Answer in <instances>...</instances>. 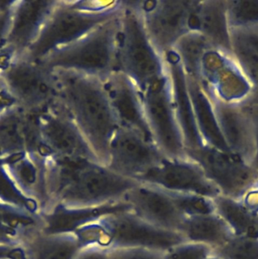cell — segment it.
<instances>
[{
    "instance_id": "obj_5",
    "label": "cell",
    "mask_w": 258,
    "mask_h": 259,
    "mask_svg": "<svg viewBox=\"0 0 258 259\" xmlns=\"http://www.w3.org/2000/svg\"><path fill=\"white\" fill-rule=\"evenodd\" d=\"M117 34V71L127 75L141 92L166 74L165 59L147 35L134 1H122Z\"/></svg>"
},
{
    "instance_id": "obj_9",
    "label": "cell",
    "mask_w": 258,
    "mask_h": 259,
    "mask_svg": "<svg viewBox=\"0 0 258 259\" xmlns=\"http://www.w3.org/2000/svg\"><path fill=\"white\" fill-rule=\"evenodd\" d=\"M36 115L44 157L100 162L78 127L56 101Z\"/></svg>"
},
{
    "instance_id": "obj_27",
    "label": "cell",
    "mask_w": 258,
    "mask_h": 259,
    "mask_svg": "<svg viewBox=\"0 0 258 259\" xmlns=\"http://www.w3.org/2000/svg\"><path fill=\"white\" fill-rule=\"evenodd\" d=\"M212 200L215 213L226 222L234 236L258 239V210L243 200L223 195Z\"/></svg>"
},
{
    "instance_id": "obj_6",
    "label": "cell",
    "mask_w": 258,
    "mask_h": 259,
    "mask_svg": "<svg viewBox=\"0 0 258 259\" xmlns=\"http://www.w3.org/2000/svg\"><path fill=\"white\" fill-rule=\"evenodd\" d=\"M119 16L39 61L51 70L77 72L103 81L117 71Z\"/></svg>"
},
{
    "instance_id": "obj_23",
    "label": "cell",
    "mask_w": 258,
    "mask_h": 259,
    "mask_svg": "<svg viewBox=\"0 0 258 259\" xmlns=\"http://www.w3.org/2000/svg\"><path fill=\"white\" fill-rule=\"evenodd\" d=\"M47 159L35 153L23 152L6 157L3 163L23 192L40 204L42 211L49 204L46 174Z\"/></svg>"
},
{
    "instance_id": "obj_45",
    "label": "cell",
    "mask_w": 258,
    "mask_h": 259,
    "mask_svg": "<svg viewBox=\"0 0 258 259\" xmlns=\"http://www.w3.org/2000/svg\"><path fill=\"white\" fill-rule=\"evenodd\" d=\"M3 163H4V160H3V159L1 157H0V166L3 165Z\"/></svg>"
},
{
    "instance_id": "obj_42",
    "label": "cell",
    "mask_w": 258,
    "mask_h": 259,
    "mask_svg": "<svg viewBox=\"0 0 258 259\" xmlns=\"http://www.w3.org/2000/svg\"><path fill=\"white\" fill-rule=\"evenodd\" d=\"M17 56L15 51L8 45L0 49V74L10 66Z\"/></svg>"
},
{
    "instance_id": "obj_35",
    "label": "cell",
    "mask_w": 258,
    "mask_h": 259,
    "mask_svg": "<svg viewBox=\"0 0 258 259\" xmlns=\"http://www.w3.org/2000/svg\"><path fill=\"white\" fill-rule=\"evenodd\" d=\"M212 253L207 245L185 241L163 251L162 259H206Z\"/></svg>"
},
{
    "instance_id": "obj_39",
    "label": "cell",
    "mask_w": 258,
    "mask_h": 259,
    "mask_svg": "<svg viewBox=\"0 0 258 259\" xmlns=\"http://www.w3.org/2000/svg\"><path fill=\"white\" fill-rule=\"evenodd\" d=\"M0 259H27L24 245L0 243Z\"/></svg>"
},
{
    "instance_id": "obj_22",
    "label": "cell",
    "mask_w": 258,
    "mask_h": 259,
    "mask_svg": "<svg viewBox=\"0 0 258 259\" xmlns=\"http://www.w3.org/2000/svg\"><path fill=\"white\" fill-rule=\"evenodd\" d=\"M189 28L190 31H197L204 36L216 49L232 54L226 0H196Z\"/></svg>"
},
{
    "instance_id": "obj_31",
    "label": "cell",
    "mask_w": 258,
    "mask_h": 259,
    "mask_svg": "<svg viewBox=\"0 0 258 259\" xmlns=\"http://www.w3.org/2000/svg\"><path fill=\"white\" fill-rule=\"evenodd\" d=\"M0 201L33 214L39 215L42 211L40 204L23 192L3 165L0 166Z\"/></svg>"
},
{
    "instance_id": "obj_1",
    "label": "cell",
    "mask_w": 258,
    "mask_h": 259,
    "mask_svg": "<svg viewBox=\"0 0 258 259\" xmlns=\"http://www.w3.org/2000/svg\"><path fill=\"white\" fill-rule=\"evenodd\" d=\"M46 174L47 207L55 203L71 207H92L121 201L140 183L118 175L94 160L48 158Z\"/></svg>"
},
{
    "instance_id": "obj_36",
    "label": "cell",
    "mask_w": 258,
    "mask_h": 259,
    "mask_svg": "<svg viewBox=\"0 0 258 259\" xmlns=\"http://www.w3.org/2000/svg\"><path fill=\"white\" fill-rule=\"evenodd\" d=\"M109 259H162L163 251L144 248H118L108 250Z\"/></svg>"
},
{
    "instance_id": "obj_40",
    "label": "cell",
    "mask_w": 258,
    "mask_h": 259,
    "mask_svg": "<svg viewBox=\"0 0 258 259\" xmlns=\"http://www.w3.org/2000/svg\"><path fill=\"white\" fill-rule=\"evenodd\" d=\"M74 259H109V251L96 245L83 247Z\"/></svg>"
},
{
    "instance_id": "obj_15",
    "label": "cell",
    "mask_w": 258,
    "mask_h": 259,
    "mask_svg": "<svg viewBox=\"0 0 258 259\" xmlns=\"http://www.w3.org/2000/svg\"><path fill=\"white\" fill-rule=\"evenodd\" d=\"M103 83L118 127L133 130L153 142L138 86L119 71L111 74Z\"/></svg>"
},
{
    "instance_id": "obj_18",
    "label": "cell",
    "mask_w": 258,
    "mask_h": 259,
    "mask_svg": "<svg viewBox=\"0 0 258 259\" xmlns=\"http://www.w3.org/2000/svg\"><path fill=\"white\" fill-rule=\"evenodd\" d=\"M23 152L41 155L42 145L36 113L17 106L0 113V157L4 160Z\"/></svg>"
},
{
    "instance_id": "obj_12",
    "label": "cell",
    "mask_w": 258,
    "mask_h": 259,
    "mask_svg": "<svg viewBox=\"0 0 258 259\" xmlns=\"http://www.w3.org/2000/svg\"><path fill=\"white\" fill-rule=\"evenodd\" d=\"M200 84L209 96L239 105L249 99L254 88L232 54L216 48L209 50L202 60Z\"/></svg>"
},
{
    "instance_id": "obj_17",
    "label": "cell",
    "mask_w": 258,
    "mask_h": 259,
    "mask_svg": "<svg viewBox=\"0 0 258 259\" xmlns=\"http://www.w3.org/2000/svg\"><path fill=\"white\" fill-rule=\"evenodd\" d=\"M131 210L125 201H113L92 207H71L55 203L40 213L41 231L46 234H74L79 229L118 212Z\"/></svg>"
},
{
    "instance_id": "obj_19",
    "label": "cell",
    "mask_w": 258,
    "mask_h": 259,
    "mask_svg": "<svg viewBox=\"0 0 258 259\" xmlns=\"http://www.w3.org/2000/svg\"><path fill=\"white\" fill-rule=\"evenodd\" d=\"M57 1H14L7 45L21 56L37 38Z\"/></svg>"
},
{
    "instance_id": "obj_11",
    "label": "cell",
    "mask_w": 258,
    "mask_h": 259,
    "mask_svg": "<svg viewBox=\"0 0 258 259\" xmlns=\"http://www.w3.org/2000/svg\"><path fill=\"white\" fill-rule=\"evenodd\" d=\"M134 4L149 38L163 57L189 32L190 18L196 0L134 1Z\"/></svg>"
},
{
    "instance_id": "obj_20",
    "label": "cell",
    "mask_w": 258,
    "mask_h": 259,
    "mask_svg": "<svg viewBox=\"0 0 258 259\" xmlns=\"http://www.w3.org/2000/svg\"><path fill=\"white\" fill-rule=\"evenodd\" d=\"M209 97L229 151L251 164L255 142L253 124L248 113L239 104H226Z\"/></svg>"
},
{
    "instance_id": "obj_32",
    "label": "cell",
    "mask_w": 258,
    "mask_h": 259,
    "mask_svg": "<svg viewBox=\"0 0 258 259\" xmlns=\"http://www.w3.org/2000/svg\"><path fill=\"white\" fill-rule=\"evenodd\" d=\"M231 30L258 29V0H227Z\"/></svg>"
},
{
    "instance_id": "obj_38",
    "label": "cell",
    "mask_w": 258,
    "mask_h": 259,
    "mask_svg": "<svg viewBox=\"0 0 258 259\" xmlns=\"http://www.w3.org/2000/svg\"><path fill=\"white\" fill-rule=\"evenodd\" d=\"M244 110L248 113L252 124H253V134H254L255 150L253 159H252L251 166L254 168L255 170L258 172V105H251V104H241Z\"/></svg>"
},
{
    "instance_id": "obj_43",
    "label": "cell",
    "mask_w": 258,
    "mask_h": 259,
    "mask_svg": "<svg viewBox=\"0 0 258 259\" xmlns=\"http://www.w3.org/2000/svg\"><path fill=\"white\" fill-rule=\"evenodd\" d=\"M243 104H251V105H258V83L255 84L253 92L249 99Z\"/></svg>"
},
{
    "instance_id": "obj_25",
    "label": "cell",
    "mask_w": 258,
    "mask_h": 259,
    "mask_svg": "<svg viewBox=\"0 0 258 259\" xmlns=\"http://www.w3.org/2000/svg\"><path fill=\"white\" fill-rule=\"evenodd\" d=\"M180 233L186 242L207 245L212 250L226 244L234 235L216 213L185 217Z\"/></svg>"
},
{
    "instance_id": "obj_24",
    "label": "cell",
    "mask_w": 258,
    "mask_h": 259,
    "mask_svg": "<svg viewBox=\"0 0 258 259\" xmlns=\"http://www.w3.org/2000/svg\"><path fill=\"white\" fill-rule=\"evenodd\" d=\"M199 133L205 145L230 152L225 142L212 101L200 83L187 78Z\"/></svg>"
},
{
    "instance_id": "obj_34",
    "label": "cell",
    "mask_w": 258,
    "mask_h": 259,
    "mask_svg": "<svg viewBox=\"0 0 258 259\" xmlns=\"http://www.w3.org/2000/svg\"><path fill=\"white\" fill-rule=\"evenodd\" d=\"M167 192H168L176 207L184 217L215 213V207L212 198L196 194Z\"/></svg>"
},
{
    "instance_id": "obj_30",
    "label": "cell",
    "mask_w": 258,
    "mask_h": 259,
    "mask_svg": "<svg viewBox=\"0 0 258 259\" xmlns=\"http://www.w3.org/2000/svg\"><path fill=\"white\" fill-rule=\"evenodd\" d=\"M0 223L18 231L23 241L29 235L41 230L40 214H33L19 207L0 201Z\"/></svg>"
},
{
    "instance_id": "obj_33",
    "label": "cell",
    "mask_w": 258,
    "mask_h": 259,
    "mask_svg": "<svg viewBox=\"0 0 258 259\" xmlns=\"http://www.w3.org/2000/svg\"><path fill=\"white\" fill-rule=\"evenodd\" d=\"M212 253L223 259H258V239L233 236Z\"/></svg>"
},
{
    "instance_id": "obj_28",
    "label": "cell",
    "mask_w": 258,
    "mask_h": 259,
    "mask_svg": "<svg viewBox=\"0 0 258 259\" xmlns=\"http://www.w3.org/2000/svg\"><path fill=\"white\" fill-rule=\"evenodd\" d=\"M212 48L209 40L200 33L189 31L178 40L171 51L177 55L187 78L200 83L202 60Z\"/></svg>"
},
{
    "instance_id": "obj_2",
    "label": "cell",
    "mask_w": 258,
    "mask_h": 259,
    "mask_svg": "<svg viewBox=\"0 0 258 259\" xmlns=\"http://www.w3.org/2000/svg\"><path fill=\"white\" fill-rule=\"evenodd\" d=\"M56 102L78 127L100 163L106 166L109 144L118 128L103 81L77 72L53 70Z\"/></svg>"
},
{
    "instance_id": "obj_4",
    "label": "cell",
    "mask_w": 258,
    "mask_h": 259,
    "mask_svg": "<svg viewBox=\"0 0 258 259\" xmlns=\"http://www.w3.org/2000/svg\"><path fill=\"white\" fill-rule=\"evenodd\" d=\"M74 234L81 248L96 245L108 250L144 248L165 251L185 242L180 233L156 227L131 210L103 217L79 229Z\"/></svg>"
},
{
    "instance_id": "obj_44",
    "label": "cell",
    "mask_w": 258,
    "mask_h": 259,
    "mask_svg": "<svg viewBox=\"0 0 258 259\" xmlns=\"http://www.w3.org/2000/svg\"><path fill=\"white\" fill-rule=\"evenodd\" d=\"M206 259H223L222 258V257H219V256L216 255V254H214L213 253H212V254L211 255H209V257H207V258Z\"/></svg>"
},
{
    "instance_id": "obj_13",
    "label": "cell",
    "mask_w": 258,
    "mask_h": 259,
    "mask_svg": "<svg viewBox=\"0 0 258 259\" xmlns=\"http://www.w3.org/2000/svg\"><path fill=\"white\" fill-rule=\"evenodd\" d=\"M165 158L154 142L133 130L118 127L109 144L106 166L118 175L138 181Z\"/></svg>"
},
{
    "instance_id": "obj_16",
    "label": "cell",
    "mask_w": 258,
    "mask_h": 259,
    "mask_svg": "<svg viewBox=\"0 0 258 259\" xmlns=\"http://www.w3.org/2000/svg\"><path fill=\"white\" fill-rule=\"evenodd\" d=\"M131 211L150 224L180 233L185 217L176 207L168 192L153 185L140 182L123 197Z\"/></svg>"
},
{
    "instance_id": "obj_29",
    "label": "cell",
    "mask_w": 258,
    "mask_h": 259,
    "mask_svg": "<svg viewBox=\"0 0 258 259\" xmlns=\"http://www.w3.org/2000/svg\"><path fill=\"white\" fill-rule=\"evenodd\" d=\"M232 55L253 85L258 83V29L231 30Z\"/></svg>"
},
{
    "instance_id": "obj_10",
    "label": "cell",
    "mask_w": 258,
    "mask_h": 259,
    "mask_svg": "<svg viewBox=\"0 0 258 259\" xmlns=\"http://www.w3.org/2000/svg\"><path fill=\"white\" fill-rule=\"evenodd\" d=\"M3 77L18 106L30 113H39L56 101L53 71L26 56H17Z\"/></svg>"
},
{
    "instance_id": "obj_26",
    "label": "cell",
    "mask_w": 258,
    "mask_h": 259,
    "mask_svg": "<svg viewBox=\"0 0 258 259\" xmlns=\"http://www.w3.org/2000/svg\"><path fill=\"white\" fill-rule=\"evenodd\" d=\"M27 259H74L81 246L75 234H46L41 230L23 241Z\"/></svg>"
},
{
    "instance_id": "obj_8",
    "label": "cell",
    "mask_w": 258,
    "mask_h": 259,
    "mask_svg": "<svg viewBox=\"0 0 258 259\" xmlns=\"http://www.w3.org/2000/svg\"><path fill=\"white\" fill-rule=\"evenodd\" d=\"M185 157L198 164L208 180L225 196L242 200L257 184V171L232 153L204 145L185 150Z\"/></svg>"
},
{
    "instance_id": "obj_37",
    "label": "cell",
    "mask_w": 258,
    "mask_h": 259,
    "mask_svg": "<svg viewBox=\"0 0 258 259\" xmlns=\"http://www.w3.org/2000/svg\"><path fill=\"white\" fill-rule=\"evenodd\" d=\"M14 1H0V49L7 45Z\"/></svg>"
},
{
    "instance_id": "obj_7",
    "label": "cell",
    "mask_w": 258,
    "mask_h": 259,
    "mask_svg": "<svg viewBox=\"0 0 258 259\" xmlns=\"http://www.w3.org/2000/svg\"><path fill=\"white\" fill-rule=\"evenodd\" d=\"M141 94L147 124L156 146L166 158L185 157V143L175 113L168 72L147 85Z\"/></svg>"
},
{
    "instance_id": "obj_14",
    "label": "cell",
    "mask_w": 258,
    "mask_h": 259,
    "mask_svg": "<svg viewBox=\"0 0 258 259\" xmlns=\"http://www.w3.org/2000/svg\"><path fill=\"white\" fill-rule=\"evenodd\" d=\"M138 181L153 185L167 192L196 194L212 199L221 195L198 164L187 157L165 158Z\"/></svg>"
},
{
    "instance_id": "obj_41",
    "label": "cell",
    "mask_w": 258,
    "mask_h": 259,
    "mask_svg": "<svg viewBox=\"0 0 258 259\" xmlns=\"http://www.w3.org/2000/svg\"><path fill=\"white\" fill-rule=\"evenodd\" d=\"M23 237L18 231L0 223V243L21 244Z\"/></svg>"
},
{
    "instance_id": "obj_3",
    "label": "cell",
    "mask_w": 258,
    "mask_h": 259,
    "mask_svg": "<svg viewBox=\"0 0 258 259\" xmlns=\"http://www.w3.org/2000/svg\"><path fill=\"white\" fill-rule=\"evenodd\" d=\"M121 10L122 1H57L37 38L23 55L41 61L118 17Z\"/></svg>"
},
{
    "instance_id": "obj_21",
    "label": "cell",
    "mask_w": 258,
    "mask_h": 259,
    "mask_svg": "<svg viewBox=\"0 0 258 259\" xmlns=\"http://www.w3.org/2000/svg\"><path fill=\"white\" fill-rule=\"evenodd\" d=\"M164 59L171 84L175 113L183 137L185 150L200 148L204 144L196 122L186 75L174 51L165 54Z\"/></svg>"
}]
</instances>
